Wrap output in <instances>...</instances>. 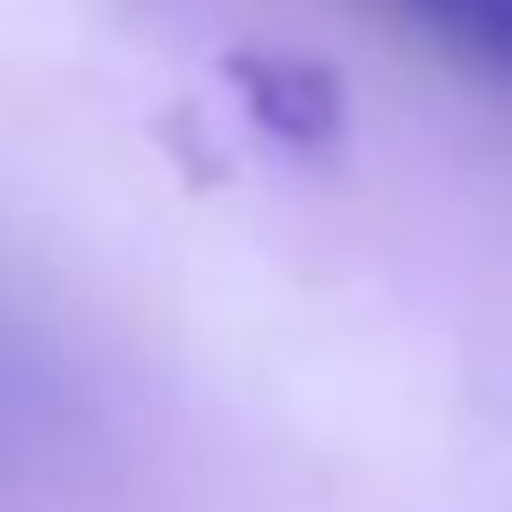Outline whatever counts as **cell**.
I'll return each mask as SVG.
<instances>
[{"instance_id":"obj_1","label":"cell","mask_w":512,"mask_h":512,"mask_svg":"<svg viewBox=\"0 0 512 512\" xmlns=\"http://www.w3.org/2000/svg\"><path fill=\"white\" fill-rule=\"evenodd\" d=\"M231 86L239 103H248V120L265 128V137H282V146H333L350 120V94L342 77L325 69V60H299V52H239L231 60Z\"/></svg>"},{"instance_id":"obj_2","label":"cell","mask_w":512,"mask_h":512,"mask_svg":"<svg viewBox=\"0 0 512 512\" xmlns=\"http://www.w3.org/2000/svg\"><path fill=\"white\" fill-rule=\"evenodd\" d=\"M393 9L410 26H427L444 52H461L470 69L512 77V0H393Z\"/></svg>"}]
</instances>
